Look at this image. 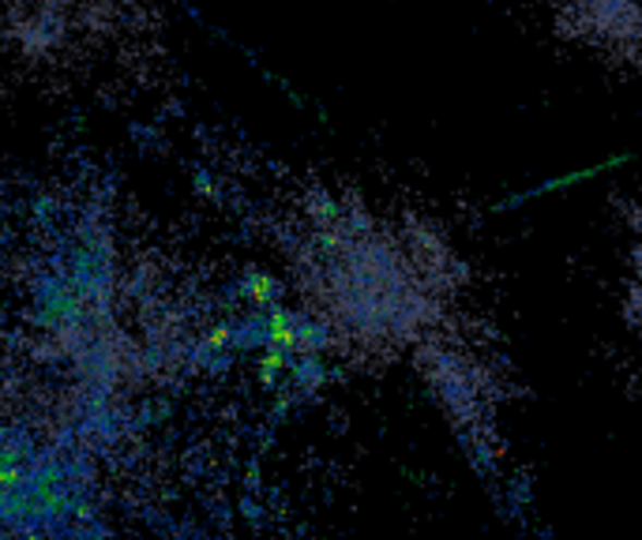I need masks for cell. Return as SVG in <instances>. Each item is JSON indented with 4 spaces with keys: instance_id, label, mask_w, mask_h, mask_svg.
Returning <instances> with one entry per match:
<instances>
[{
    "instance_id": "1",
    "label": "cell",
    "mask_w": 642,
    "mask_h": 540,
    "mask_svg": "<svg viewBox=\"0 0 642 540\" xmlns=\"http://www.w3.org/2000/svg\"><path fill=\"white\" fill-rule=\"evenodd\" d=\"M282 259L308 323L342 360L417 376L467 454H504V357L462 251L421 210L319 184L293 202Z\"/></svg>"
},
{
    "instance_id": "2",
    "label": "cell",
    "mask_w": 642,
    "mask_h": 540,
    "mask_svg": "<svg viewBox=\"0 0 642 540\" xmlns=\"http://www.w3.org/2000/svg\"><path fill=\"white\" fill-rule=\"evenodd\" d=\"M548 20L579 53L642 75V0H548Z\"/></svg>"
},
{
    "instance_id": "3",
    "label": "cell",
    "mask_w": 642,
    "mask_h": 540,
    "mask_svg": "<svg viewBox=\"0 0 642 540\" xmlns=\"http://www.w3.org/2000/svg\"><path fill=\"white\" fill-rule=\"evenodd\" d=\"M623 274H620V319L642 353V199L623 207Z\"/></svg>"
}]
</instances>
